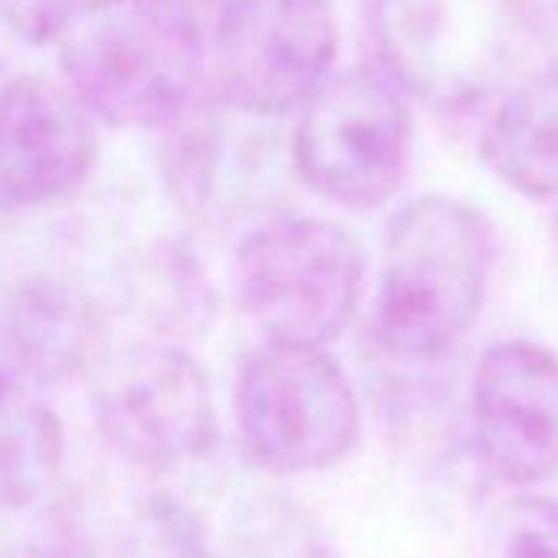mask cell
<instances>
[{
    "label": "cell",
    "mask_w": 558,
    "mask_h": 558,
    "mask_svg": "<svg viewBox=\"0 0 558 558\" xmlns=\"http://www.w3.org/2000/svg\"><path fill=\"white\" fill-rule=\"evenodd\" d=\"M493 272V230L447 194L404 204L388 227L372 329L398 362H434L476 326Z\"/></svg>",
    "instance_id": "6da1fadb"
},
{
    "label": "cell",
    "mask_w": 558,
    "mask_h": 558,
    "mask_svg": "<svg viewBox=\"0 0 558 558\" xmlns=\"http://www.w3.org/2000/svg\"><path fill=\"white\" fill-rule=\"evenodd\" d=\"M57 40L70 93L116 129L178 122L204 76L191 0H83Z\"/></svg>",
    "instance_id": "7a4b0ae2"
},
{
    "label": "cell",
    "mask_w": 558,
    "mask_h": 558,
    "mask_svg": "<svg viewBox=\"0 0 558 558\" xmlns=\"http://www.w3.org/2000/svg\"><path fill=\"white\" fill-rule=\"evenodd\" d=\"M233 279L246 316L269 342L326 349L359 310L365 253L339 220L283 217L243 236Z\"/></svg>",
    "instance_id": "3957f363"
},
{
    "label": "cell",
    "mask_w": 558,
    "mask_h": 558,
    "mask_svg": "<svg viewBox=\"0 0 558 558\" xmlns=\"http://www.w3.org/2000/svg\"><path fill=\"white\" fill-rule=\"evenodd\" d=\"M236 430L269 473L339 466L362 437V408L342 365L316 345L269 342L246 355L233 388Z\"/></svg>",
    "instance_id": "277c9868"
},
{
    "label": "cell",
    "mask_w": 558,
    "mask_h": 558,
    "mask_svg": "<svg viewBox=\"0 0 558 558\" xmlns=\"http://www.w3.org/2000/svg\"><path fill=\"white\" fill-rule=\"evenodd\" d=\"M411 145V93L385 66H355L303 106L293 158L313 191L332 204L372 210L401 191Z\"/></svg>",
    "instance_id": "5b68a950"
},
{
    "label": "cell",
    "mask_w": 558,
    "mask_h": 558,
    "mask_svg": "<svg viewBox=\"0 0 558 558\" xmlns=\"http://www.w3.org/2000/svg\"><path fill=\"white\" fill-rule=\"evenodd\" d=\"M522 27L519 0H375L381 66L444 112L496 93L519 57Z\"/></svg>",
    "instance_id": "8992f818"
},
{
    "label": "cell",
    "mask_w": 558,
    "mask_h": 558,
    "mask_svg": "<svg viewBox=\"0 0 558 558\" xmlns=\"http://www.w3.org/2000/svg\"><path fill=\"white\" fill-rule=\"evenodd\" d=\"M339 57L332 0H227L214 31V83L240 116H283L306 106Z\"/></svg>",
    "instance_id": "52a82bcc"
},
{
    "label": "cell",
    "mask_w": 558,
    "mask_h": 558,
    "mask_svg": "<svg viewBox=\"0 0 558 558\" xmlns=\"http://www.w3.org/2000/svg\"><path fill=\"white\" fill-rule=\"evenodd\" d=\"M106 444L142 470H174L210 450L217 411L204 368L178 345H125L93 375Z\"/></svg>",
    "instance_id": "ba28073f"
},
{
    "label": "cell",
    "mask_w": 558,
    "mask_h": 558,
    "mask_svg": "<svg viewBox=\"0 0 558 558\" xmlns=\"http://www.w3.org/2000/svg\"><path fill=\"white\" fill-rule=\"evenodd\" d=\"M470 421L483 463L529 486L558 470V355L535 342H499L476 362Z\"/></svg>",
    "instance_id": "9c48e42d"
},
{
    "label": "cell",
    "mask_w": 558,
    "mask_h": 558,
    "mask_svg": "<svg viewBox=\"0 0 558 558\" xmlns=\"http://www.w3.org/2000/svg\"><path fill=\"white\" fill-rule=\"evenodd\" d=\"M89 109L44 76L0 80V201L44 207L76 194L96 168Z\"/></svg>",
    "instance_id": "30bf717a"
},
{
    "label": "cell",
    "mask_w": 558,
    "mask_h": 558,
    "mask_svg": "<svg viewBox=\"0 0 558 558\" xmlns=\"http://www.w3.org/2000/svg\"><path fill=\"white\" fill-rule=\"evenodd\" d=\"M4 342L24 378L37 385L93 378L112 352L102 306L86 290L53 276H34L11 293Z\"/></svg>",
    "instance_id": "8fae6325"
},
{
    "label": "cell",
    "mask_w": 558,
    "mask_h": 558,
    "mask_svg": "<svg viewBox=\"0 0 558 558\" xmlns=\"http://www.w3.org/2000/svg\"><path fill=\"white\" fill-rule=\"evenodd\" d=\"M486 168L522 197H558V70L506 93L480 135Z\"/></svg>",
    "instance_id": "7c38bea8"
},
{
    "label": "cell",
    "mask_w": 558,
    "mask_h": 558,
    "mask_svg": "<svg viewBox=\"0 0 558 558\" xmlns=\"http://www.w3.org/2000/svg\"><path fill=\"white\" fill-rule=\"evenodd\" d=\"M63 424L24 375L0 368V509L34 506L60 476Z\"/></svg>",
    "instance_id": "4fadbf2b"
},
{
    "label": "cell",
    "mask_w": 558,
    "mask_h": 558,
    "mask_svg": "<svg viewBox=\"0 0 558 558\" xmlns=\"http://www.w3.org/2000/svg\"><path fill=\"white\" fill-rule=\"evenodd\" d=\"M135 303L145 323L161 332H191V326L207 323L210 293L201 266L184 250L158 253L138 276Z\"/></svg>",
    "instance_id": "5bb4252c"
},
{
    "label": "cell",
    "mask_w": 558,
    "mask_h": 558,
    "mask_svg": "<svg viewBox=\"0 0 558 558\" xmlns=\"http://www.w3.org/2000/svg\"><path fill=\"white\" fill-rule=\"evenodd\" d=\"M243 558H336L323 525L287 496H263L240 529Z\"/></svg>",
    "instance_id": "9a60e30c"
},
{
    "label": "cell",
    "mask_w": 558,
    "mask_h": 558,
    "mask_svg": "<svg viewBox=\"0 0 558 558\" xmlns=\"http://www.w3.org/2000/svg\"><path fill=\"white\" fill-rule=\"evenodd\" d=\"M129 558H214L207 529L191 506L168 493L148 496L125 535Z\"/></svg>",
    "instance_id": "2e32d148"
},
{
    "label": "cell",
    "mask_w": 558,
    "mask_h": 558,
    "mask_svg": "<svg viewBox=\"0 0 558 558\" xmlns=\"http://www.w3.org/2000/svg\"><path fill=\"white\" fill-rule=\"evenodd\" d=\"M483 558H558V499L525 493L496 506L486 519Z\"/></svg>",
    "instance_id": "e0dca14e"
},
{
    "label": "cell",
    "mask_w": 558,
    "mask_h": 558,
    "mask_svg": "<svg viewBox=\"0 0 558 558\" xmlns=\"http://www.w3.org/2000/svg\"><path fill=\"white\" fill-rule=\"evenodd\" d=\"M83 0H0V21L21 40L47 44L63 34Z\"/></svg>",
    "instance_id": "ac0fdd59"
},
{
    "label": "cell",
    "mask_w": 558,
    "mask_h": 558,
    "mask_svg": "<svg viewBox=\"0 0 558 558\" xmlns=\"http://www.w3.org/2000/svg\"><path fill=\"white\" fill-rule=\"evenodd\" d=\"M17 558H76L70 548L63 545H50V542H40V545H31L27 551H21Z\"/></svg>",
    "instance_id": "d6986e66"
}]
</instances>
